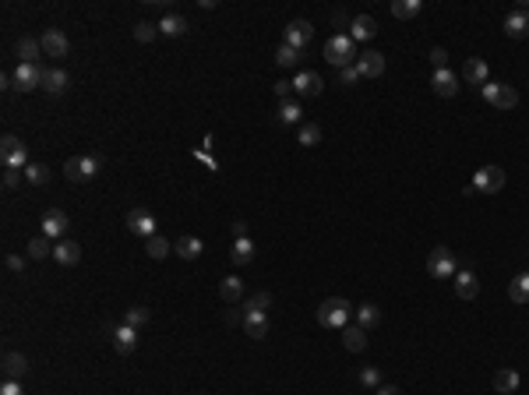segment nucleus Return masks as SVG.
<instances>
[{"instance_id": "nucleus-35", "label": "nucleus", "mask_w": 529, "mask_h": 395, "mask_svg": "<svg viewBox=\"0 0 529 395\" xmlns=\"http://www.w3.org/2000/svg\"><path fill=\"white\" fill-rule=\"evenodd\" d=\"M508 297H512L515 304H529V272H522V275H515V279H512Z\"/></svg>"}, {"instance_id": "nucleus-7", "label": "nucleus", "mask_w": 529, "mask_h": 395, "mask_svg": "<svg viewBox=\"0 0 529 395\" xmlns=\"http://www.w3.org/2000/svg\"><path fill=\"white\" fill-rule=\"evenodd\" d=\"M427 272H431L434 279H455L459 261H455V254H452L448 247H434L431 258H427Z\"/></svg>"}, {"instance_id": "nucleus-33", "label": "nucleus", "mask_w": 529, "mask_h": 395, "mask_svg": "<svg viewBox=\"0 0 529 395\" xmlns=\"http://www.w3.org/2000/svg\"><path fill=\"white\" fill-rule=\"evenodd\" d=\"M420 11H423V0H392V15H395L399 22L416 18Z\"/></svg>"}, {"instance_id": "nucleus-10", "label": "nucleus", "mask_w": 529, "mask_h": 395, "mask_svg": "<svg viewBox=\"0 0 529 395\" xmlns=\"http://www.w3.org/2000/svg\"><path fill=\"white\" fill-rule=\"evenodd\" d=\"M42 53L53 56V61H64L71 53V39L64 36V29H46L42 32Z\"/></svg>"}, {"instance_id": "nucleus-28", "label": "nucleus", "mask_w": 529, "mask_h": 395, "mask_svg": "<svg viewBox=\"0 0 529 395\" xmlns=\"http://www.w3.org/2000/svg\"><path fill=\"white\" fill-rule=\"evenodd\" d=\"M519 371L515 367H501L498 374H494V392H501V395H512L515 388H519Z\"/></svg>"}, {"instance_id": "nucleus-20", "label": "nucleus", "mask_w": 529, "mask_h": 395, "mask_svg": "<svg viewBox=\"0 0 529 395\" xmlns=\"http://www.w3.org/2000/svg\"><path fill=\"white\" fill-rule=\"evenodd\" d=\"M431 88L441 95V99H452L455 92H459V78L445 68V71H434V78H431Z\"/></svg>"}, {"instance_id": "nucleus-2", "label": "nucleus", "mask_w": 529, "mask_h": 395, "mask_svg": "<svg viewBox=\"0 0 529 395\" xmlns=\"http://www.w3.org/2000/svg\"><path fill=\"white\" fill-rule=\"evenodd\" d=\"M325 61L332 64V68H353L356 64V42L346 36V32H335L329 42H325Z\"/></svg>"}, {"instance_id": "nucleus-16", "label": "nucleus", "mask_w": 529, "mask_h": 395, "mask_svg": "<svg viewBox=\"0 0 529 395\" xmlns=\"http://www.w3.org/2000/svg\"><path fill=\"white\" fill-rule=\"evenodd\" d=\"M53 261L64 265V268L78 265V261H81V247H78V240H71V237L57 240V244H53Z\"/></svg>"}, {"instance_id": "nucleus-27", "label": "nucleus", "mask_w": 529, "mask_h": 395, "mask_svg": "<svg viewBox=\"0 0 529 395\" xmlns=\"http://www.w3.org/2000/svg\"><path fill=\"white\" fill-rule=\"evenodd\" d=\"M25 371H29L25 353H4V378H8V381H22Z\"/></svg>"}, {"instance_id": "nucleus-14", "label": "nucleus", "mask_w": 529, "mask_h": 395, "mask_svg": "<svg viewBox=\"0 0 529 395\" xmlns=\"http://www.w3.org/2000/svg\"><path fill=\"white\" fill-rule=\"evenodd\" d=\"M310 36H314V25H310V22H303V18H297V22H290V25H286V32H283V42L303 53V46L310 42Z\"/></svg>"}, {"instance_id": "nucleus-41", "label": "nucleus", "mask_w": 529, "mask_h": 395, "mask_svg": "<svg viewBox=\"0 0 529 395\" xmlns=\"http://www.w3.org/2000/svg\"><path fill=\"white\" fill-rule=\"evenodd\" d=\"M152 321V311L148 307H131L127 314H124V325H131V328H141V325H148Z\"/></svg>"}, {"instance_id": "nucleus-25", "label": "nucleus", "mask_w": 529, "mask_h": 395, "mask_svg": "<svg viewBox=\"0 0 529 395\" xmlns=\"http://www.w3.org/2000/svg\"><path fill=\"white\" fill-rule=\"evenodd\" d=\"M342 346H346L349 353H363V350H367V332H363L360 325H346V328H342Z\"/></svg>"}, {"instance_id": "nucleus-5", "label": "nucleus", "mask_w": 529, "mask_h": 395, "mask_svg": "<svg viewBox=\"0 0 529 395\" xmlns=\"http://www.w3.org/2000/svg\"><path fill=\"white\" fill-rule=\"evenodd\" d=\"M480 92H484V99H487L494 109H515V106H519V92H515L512 85H505V82H487Z\"/></svg>"}, {"instance_id": "nucleus-42", "label": "nucleus", "mask_w": 529, "mask_h": 395, "mask_svg": "<svg viewBox=\"0 0 529 395\" xmlns=\"http://www.w3.org/2000/svg\"><path fill=\"white\" fill-rule=\"evenodd\" d=\"M272 307V293L269 290H261V293H254L251 300H247V311H254V314H264Z\"/></svg>"}, {"instance_id": "nucleus-39", "label": "nucleus", "mask_w": 529, "mask_h": 395, "mask_svg": "<svg viewBox=\"0 0 529 395\" xmlns=\"http://www.w3.org/2000/svg\"><path fill=\"white\" fill-rule=\"evenodd\" d=\"M300 145L303 148L322 145V127H317V124H300Z\"/></svg>"}, {"instance_id": "nucleus-29", "label": "nucleus", "mask_w": 529, "mask_h": 395, "mask_svg": "<svg viewBox=\"0 0 529 395\" xmlns=\"http://www.w3.org/2000/svg\"><path fill=\"white\" fill-rule=\"evenodd\" d=\"M244 297V282L237 279V275H226L223 282H219V300L223 304H237Z\"/></svg>"}, {"instance_id": "nucleus-22", "label": "nucleus", "mask_w": 529, "mask_h": 395, "mask_svg": "<svg viewBox=\"0 0 529 395\" xmlns=\"http://www.w3.org/2000/svg\"><path fill=\"white\" fill-rule=\"evenodd\" d=\"M269 314H254V311H247L244 314V332H247V339H264L269 335Z\"/></svg>"}, {"instance_id": "nucleus-12", "label": "nucleus", "mask_w": 529, "mask_h": 395, "mask_svg": "<svg viewBox=\"0 0 529 395\" xmlns=\"http://www.w3.org/2000/svg\"><path fill=\"white\" fill-rule=\"evenodd\" d=\"M127 230H131L134 237H145V240L155 237V215H152L148 208H141V205L131 208V212H127Z\"/></svg>"}, {"instance_id": "nucleus-26", "label": "nucleus", "mask_w": 529, "mask_h": 395, "mask_svg": "<svg viewBox=\"0 0 529 395\" xmlns=\"http://www.w3.org/2000/svg\"><path fill=\"white\" fill-rule=\"evenodd\" d=\"M455 293H459V300H473L480 293V282H476L473 272H455Z\"/></svg>"}, {"instance_id": "nucleus-48", "label": "nucleus", "mask_w": 529, "mask_h": 395, "mask_svg": "<svg viewBox=\"0 0 529 395\" xmlns=\"http://www.w3.org/2000/svg\"><path fill=\"white\" fill-rule=\"evenodd\" d=\"M276 95H279L283 102H290V95H293V82H276Z\"/></svg>"}, {"instance_id": "nucleus-32", "label": "nucleus", "mask_w": 529, "mask_h": 395, "mask_svg": "<svg viewBox=\"0 0 529 395\" xmlns=\"http://www.w3.org/2000/svg\"><path fill=\"white\" fill-rule=\"evenodd\" d=\"M173 247H177V254H180V258H187V261L201 258V251H205V244H201L198 237H191V233H187V237H180Z\"/></svg>"}, {"instance_id": "nucleus-49", "label": "nucleus", "mask_w": 529, "mask_h": 395, "mask_svg": "<svg viewBox=\"0 0 529 395\" xmlns=\"http://www.w3.org/2000/svg\"><path fill=\"white\" fill-rule=\"evenodd\" d=\"M0 395H25L22 381H4V385H0Z\"/></svg>"}, {"instance_id": "nucleus-34", "label": "nucleus", "mask_w": 529, "mask_h": 395, "mask_svg": "<svg viewBox=\"0 0 529 395\" xmlns=\"http://www.w3.org/2000/svg\"><path fill=\"white\" fill-rule=\"evenodd\" d=\"M22 173H25V180H29L32 187H46V184H49V166H42V162H29Z\"/></svg>"}, {"instance_id": "nucleus-13", "label": "nucleus", "mask_w": 529, "mask_h": 395, "mask_svg": "<svg viewBox=\"0 0 529 395\" xmlns=\"http://www.w3.org/2000/svg\"><path fill=\"white\" fill-rule=\"evenodd\" d=\"M356 75L360 78H381L385 75V53H378V49L360 53L356 56Z\"/></svg>"}, {"instance_id": "nucleus-53", "label": "nucleus", "mask_w": 529, "mask_h": 395, "mask_svg": "<svg viewBox=\"0 0 529 395\" xmlns=\"http://www.w3.org/2000/svg\"><path fill=\"white\" fill-rule=\"evenodd\" d=\"M332 25H346V15H342V11H332Z\"/></svg>"}, {"instance_id": "nucleus-37", "label": "nucleus", "mask_w": 529, "mask_h": 395, "mask_svg": "<svg viewBox=\"0 0 529 395\" xmlns=\"http://www.w3.org/2000/svg\"><path fill=\"white\" fill-rule=\"evenodd\" d=\"M254 258V244H251V237H240L237 244H233V254H230V261L233 265H247Z\"/></svg>"}, {"instance_id": "nucleus-51", "label": "nucleus", "mask_w": 529, "mask_h": 395, "mask_svg": "<svg viewBox=\"0 0 529 395\" xmlns=\"http://www.w3.org/2000/svg\"><path fill=\"white\" fill-rule=\"evenodd\" d=\"M233 237H237V240H240V237H247V222H244V219H237V222H233Z\"/></svg>"}, {"instance_id": "nucleus-8", "label": "nucleus", "mask_w": 529, "mask_h": 395, "mask_svg": "<svg viewBox=\"0 0 529 395\" xmlns=\"http://www.w3.org/2000/svg\"><path fill=\"white\" fill-rule=\"evenodd\" d=\"M42 82H46V68H42V64H18V68H15V88H18V92L42 88Z\"/></svg>"}, {"instance_id": "nucleus-23", "label": "nucleus", "mask_w": 529, "mask_h": 395, "mask_svg": "<svg viewBox=\"0 0 529 395\" xmlns=\"http://www.w3.org/2000/svg\"><path fill=\"white\" fill-rule=\"evenodd\" d=\"M15 49H18V56H22V64H39V53H42V39H35V36H22Z\"/></svg>"}, {"instance_id": "nucleus-45", "label": "nucleus", "mask_w": 529, "mask_h": 395, "mask_svg": "<svg viewBox=\"0 0 529 395\" xmlns=\"http://www.w3.org/2000/svg\"><path fill=\"white\" fill-rule=\"evenodd\" d=\"M431 64H434V71H445V68H448V53H445L441 46L431 49Z\"/></svg>"}, {"instance_id": "nucleus-54", "label": "nucleus", "mask_w": 529, "mask_h": 395, "mask_svg": "<svg viewBox=\"0 0 529 395\" xmlns=\"http://www.w3.org/2000/svg\"><path fill=\"white\" fill-rule=\"evenodd\" d=\"M201 395H205V392H201Z\"/></svg>"}, {"instance_id": "nucleus-21", "label": "nucleus", "mask_w": 529, "mask_h": 395, "mask_svg": "<svg viewBox=\"0 0 529 395\" xmlns=\"http://www.w3.org/2000/svg\"><path fill=\"white\" fill-rule=\"evenodd\" d=\"M505 32H508L512 39H526V36H529V11H526V8L512 11V15L505 18Z\"/></svg>"}, {"instance_id": "nucleus-38", "label": "nucleus", "mask_w": 529, "mask_h": 395, "mask_svg": "<svg viewBox=\"0 0 529 395\" xmlns=\"http://www.w3.org/2000/svg\"><path fill=\"white\" fill-rule=\"evenodd\" d=\"M276 64H279V68H297V64H300V49H293V46L283 42V46L276 49Z\"/></svg>"}, {"instance_id": "nucleus-31", "label": "nucleus", "mask_w": 529, "mask_h": 395, "mask_svg": "<svg viewBox=\"0 0 529 395\" xmlns=\"http://www.w3.org/2000/svg\"><path fill=\"white\" fill-rule=\"evenodd\" d=\"M303 121V109H300V102H283L279 109H276V124H283V127H290V124H300Z\"/></svg>"}, {"instance_id": "nucleus-50", "label": "nucleus", "mask_w": 529, "mask_h": 395, "mask_svg": "<svg viewBox=\"0 0 529 395\" xmlns=\"http://www.w3.org/2000/svg\"><path fill=\"white\" fill-rule=\"evenodd\" d=\"M8 268L11 272H25V258L22 254H8Z\"/></svg>"}, {"instance_id": "nucleus-19", "label": "nucleus", "mask_w": 529, "mask_h": 395, "mask_svg": "<svg viewBox=\"0 0 529 395\" xmlns=\"http://www.w3.org/2000/svg\"><path fill=\"white\" fill-rule=\"evenodd\" d=\"M462 82H469V85H487V64L480 61V56H469V61L462 64Z\"/></svg>"}, {"instance_id": "nucleus-1", "label": "nucleus", "mask_w": 529, "mask_h": 395, "mask_svg": "<svg viewBox=\"0 0 529 395\" xmlns=\"http://www.w3.org/2000/svg\"><path fill=\"white\" fill-rule=\"evenodd\" d=\"M353 318V304L342 300V297H329L322 300V307H317V325L322 328H346Z\"/></svg>"}, {"instance_id": "nucleus-46", "label": "nucleus", "mask_w": 529, "mask_h": 395, "mask_svg": "<svg viewBox=\"0 0 529 395\" xmlns=\"http://www.w3.org/2000/svg\"><path fill=\"white\" fill-rule=\"evenodd\" d=\"M356 82H360V75H356V64H353V68H342V71H339V85L353 88Z\"/></svg>"}, {"instance_id": "nucleus-4", "label": "nucleus", "mask_w": 529, "mask_h": 395, "mask_svg": "<svg viewBox=\"0 0 529 395\" xmlns=\"http://www.w3.org/2000/svg\"><path fill=\"white\" fill-rule=\"evenodd\" d=\"M0 162L8 169H25L29 166V145L18 134H4L0 138Z\"/></svg>"}, {"instance_id": "nucleus-11", "label": "nucleus", "mask_w": 529, "mask_h": 395, "mask_svg": "<svg viewBox=\"0 0 529 395\" xmlns=\"http://www.w3.org/2000/svg\"><path fill=\"white\" fill-rule=\"evenodd\" d=\"M68 226H71V219H68L64 208H49V212L42 215V237L64 240V237H68Z\"/></svg>"}, {"instance_id": "nucleus-30", "label": "nucleus", "mask_w": 529, "mask_h": 395, "mask_svg": "<svg viewBox=\"0 0 529 395\" xmlns=\"http://www.w3.org/2000/svg\"><path fill=\"white\" fill-rule=\"evenodd\" d=\"M353 318H356V325L367 332V328H378L381 325V311L374 307V304H360L356 311H353Z\"/></svg>"}, {"instance_id": "nucleus-3", "label": "nucleus", "mask_w": 529, "mask_h": 395, "mask_svg": "<svg viewBox=\"0 0 529 395\" xmlns=\"http://www.w3.org/2000/svg\"><path fill=\"white\" fill-rule=\"evenodd\" d=\"M99 155H71L68 162H64V177L71 180V184H88L95 173H99Z\"/></svg>"}, {"instance_id": "nucleus-44", "label": "nucleus", "mask_w": 529, "mask_h": 395, "mask_svg": "<svg viewBox=\"0 0 529 395\" xmlns=\"http://www.w3.org/2000/svg\"><path fill=\"white\" fill-rule=\"evenodd\" d=\"M159 36V25H152V22H134V39L138 42H152Z\"/></svg>"}, {"instance_id": "nucleus-36", "label": "nucleus", "mask_w": 529, "mask_h": 395, "mask_svg": "<svg viewBox=\"0 0 529 395\" xmlns=\"http://www.w3.org/2000/svg\"><path fill=\"white\" fill-rule=\"evenodd\" d=\"M145 254H148V258H155V261H163V258L170 254V240H166V237H159V233H155V237H148V240H145Z\"/></svg>"}, {"instance_id": "nucleus-6", "label": "nucleus", "mask_w": 529, "mask_h": 395, "mask_svg": "<svg viewBox=\"0 0 529 395\" xmlns=\"http://www.w3.org/2000/svg\"><path fill=\"white\" fill-rule=\"evenodd\" d=\"M501 187H505V169H501V166L476 169V177H473V191H476V194H498Z\"/></svg>"}, {"instance_id": "nucleus-17", "label": "nucleus", "mask_w": 529, "mask_h": 395, "mask_svg": "<svg viewBox=\"0 0 529 395\" xmlns=\"http://www.w3.org/2000/svg\"><path fill=\"white\" fill-rule=\"evenodd\" d=\"M378 36V22L370 18V15H356L349 22V39L353 42H367V39H374Z\"/></svg>"}, {"instance_id": "nucleus-52", "label": "nucleus", "mask_w": 529, "mask_h": 395, "mask_svg": "<svg viewBox=\"0 0 529 395\" xmlns=\"http://www.w3.org/2000/svg\"><path fill=\"white\" fill-rule=\"evenodd\" d=\"M374 395H402V392H399V388H395V385H381V388H378V392H374Z\"/></svg>"}, {"instance_id": "nucleus-40", "label": "nucleus", "mask_w": 529, "mask_h": 395, "mask_svg": "<svg viewBox=\"0 0 529 395\" xmlns=\"http://www.w3.org/2000/svg\"><path fill=\"white\" fill-rule=\"evenodd\" d=\"M29 258H35V261H42V258H53L49 237H35V240H29Z\"/></svg>"}, {"instance_id": "nucleus-43", "label": "nucleus", "mask_w": 529, "mask_h": 395, "mask_svg": "<svg viewBox=\"0 0 529 395\" xmlns=\"http://www.w3.org/2000/svg\"><path fill=\"white\" fill-rule=\"evenodd\" d=\"M356 381H360L363 388H381V371H378V367H360Z\"/></svg>"}, {"instance_id": "nucleus-15", "label": "nucleus", "mask_w": 529, "mask_h": 395, "mask_svg": "<svg viewBox=\"0 0 529 395\" xmlns=\"http://www.w3.org/2000/svg\"><path fill=\"white\" fill-rule=\"evenodd\" d=\"M293 92H297V95L314 99V95H322V92H325V82H322V75H314V71H300V75L293 78Z\"/></svg>"}, {"instance_id": "nucleus-18", "label": "nucleus", "mask_w": 529, "mask_h": 395, "mask_svg": "<svg viewBox=\"0 0 529 395\" xmlns=\"http://www.w3.org/2000/svg\"><path fill=\"white\" fill-rule=\"evenodd\" d=\"M191 32V22L184 15H163V22H159V36H170V39H180Z\"/></svg>"}, {"instance_id": "nucleus-9", "label": "nucleus", "mask_w": 529, "mask_h": 395, "mask_svg": "<svg viewBox=\"0 0 529 395\" xmlns=\"http://www.w3.org/2000/svg\"><path fill=\"white\" fill-rule=\"evenodd\" d=\"M106 335L113 339V350L120 357H131L138 350V328H131V325H113V328H106Z\"/></svg>"}, {"instance_id": "nucleus-47", "label": "nucleus", "mask_w": 529, "mask_h": 395, "mask_svg": "<svg viewBox=\"0 0 529 395\" xmlns=\"http://www.w3.org/2000/svg\"><path fill=\"white\" fill-rule=\"evenodd\" d=\"M18 184H22V173H18V169H4V187L15 191Z\"/></svg>"}, {"instance_id": "nucleus-24", "label": "nucleus", "mask_w": 529, "mask_h": 395, "mask_svg": "<svg viewBox=\"0 0 529 395\" xmlns=\"http://www.w3.org/2000/svg\"><path fill=\"white\" fill-rule=\"evenodd\" d=\"M42 88H46L49 95H64V92L71 88V75H68V71H61V68H53V71H46Z\"/></svg>"}]
</instances>
